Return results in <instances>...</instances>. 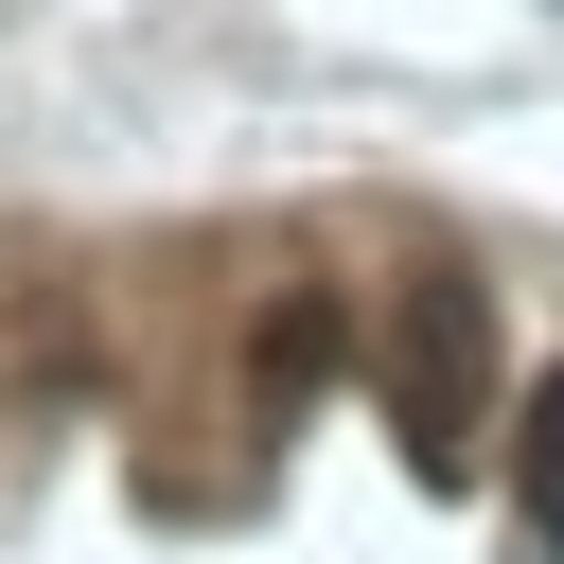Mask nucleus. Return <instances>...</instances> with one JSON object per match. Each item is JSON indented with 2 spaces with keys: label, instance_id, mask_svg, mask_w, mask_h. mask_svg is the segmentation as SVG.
Listing matches in <instances>:
<instances>
[{
  "label": "nucleus",
  "instance_id": "nucleus-1",
  "mask_svg": "<svg viewBox=\"0 0 564 564\" xmlns=\"http://www.w3.org/2000/svg\"><path fill=\"white\" fill-rule=\"evenodd\" d=\"M476 370H494V317H476V282H405V300H388V388H405L423 458H458V441H476Z\"/></svg>",
  "mask_w": 564,
  "mask_h": 564
},
{
  "label": "nucleus",
  "instance_id": "nucleus-2",
  "mask_svg": "<svg viewBox=\"0 0 564 564\" xmlns=\"http://www.w3.org/2000/svg\"><path fill=\"white\" fill-rule=\"evenodd\" d=\"M511 511H529V546L564 564V370L529 388V423H511Z\"/></svg>",
  "mask_w": 564,
  "mask_h": 564
}]
</instances>
